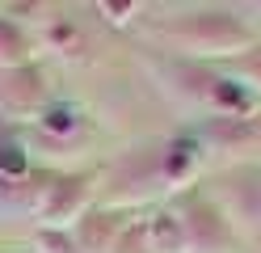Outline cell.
<instances>
[{
  "label": "cell",
  "instance_id": "obj_4",
  "mask_svg": "<svg viewBox=\"0 0 261 253\" xmlns=\"http://www.w3.org/2000/svg\"><path fill=\"white\" fill-rule=\"evenodd\" d=\"M25 59H30V38L21 34L17 21L0 17V67L13 72V67H25Z\"/></svg>",
  "mask_w": 261,
  "mask_h": 253
},
{
  "label": "cell",
  "instance_id": "obj_6",
  "mask_svg": "<svg viewBox=\"0 0 261 253\" xmlns=\"http://www.w3.org/2000/svg\"><path fill=\"white\" fill-rule=\"evenodd\" d=\"M0 169H9V173H21V169H25L17 144H0Z\"/></svg>",
  "mask_w": 261,
  "mask_h": 253
},
{
  "label": "cell",
  "instance_id": "obj_2",
  "mask_svg": "<svg viewBox=\"0 0 261 253\" xmlns=\"http://www.w3.org/2000/svg\"><path fill=\"white\" fill-rule=\"evenodd\" d=\"M177 30H181V38H190L194 47H206V51L244 42V30L232 21V13H190Z\"/></svg>",
  "mask_w": 261,
  "mask_h": 253
},
{
  "label": "cell",
  "instance_id": "obj_1",
  "mask_svg": "<svg viewBox=\"0 0 261 253\" xmlns=\"http://www.w3.org/2000/svg\"><path fill=\"white\" fill-rule=\"evenodd\" d=\"M42 76H38V67H13V72L0 76V114L5 118H30V114H38L42 106Z\"/></svg>",
  "mask_w": 261,
  "mask_h": 253
},
{
  "label": "cell",
  "instance_id": "obj_3",
  "mask_svg": "<svg viewBox=\"0 0 261 253\" xmlns=\"http://www.w3.org/2000/svg\"><path fill=\"white\" fill-rule=\"evenodd\" d=\"M85 194H89V181L85 177H63L51 186V194H46V224H68V219L85 207Z\"/></svg>",
  "mask_w": 261,
  "mask_h": 253
},
{
  "label": "cell",
  "instance_id": "obj_5",
  "mask_svg": "<svg viewBox=\"0 0 261 253\" xmlns=\"http://www.w3.org/2000/svg\"><path fill=\"white\" fill-rule=\"evenodd\" d=\"M148 236H152V253H181L186 241H190V236H186V224H181V219H173V215L152 219Z\"/></svg>",
  "mask_w": 261,
  "mask_h": 253
}]
</instances>
